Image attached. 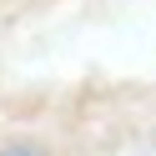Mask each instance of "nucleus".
I'll use <instances>...</instances> for the list:
<instances>
[{"instance_id": "nucleus-1", "label": "nucleus", "mask_w": 156, "mask_h": 156, "mask_svg": "<svg viewBox=\"0 0 156 156\" xmlns=\"http://www.w3.org/2000/svg\"><path fill=\"white\" fill-rule=\"evenodd\" d=\"M0 156H45V151H35V146H5Z\"/></svg>"}]
</instances>
